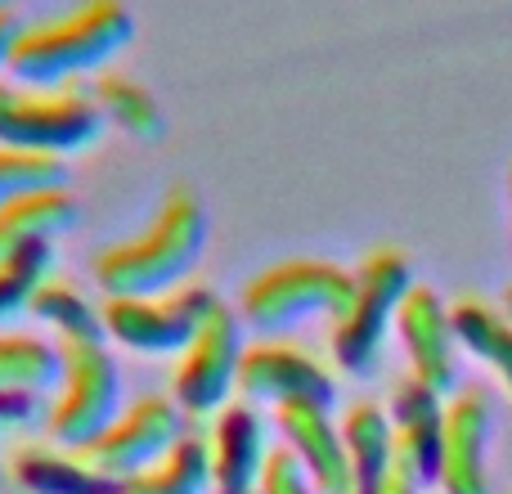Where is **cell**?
Masks as SVG:
<instances>
[{"instance_id": "4", "label": "cell", "mask_w": 512, "mask_h": 494, "mask_svg": "<svg viewBox=\"0 0 512 494\" xmlns=\"http://www.w3.org/2000/svg\"><path fill=\"white\" fill-rule=\"evenodd\" d=\"M99 135H104V113L90 86L41 90L0 77V144L68 162Z\"/></svg>"}, {"instance_id": "20", "label": "cell", "mask_w": 512, "mask_h": 494, "mask_svg": "<svg viewBox=\"0 0 512 494\" xmlns=\"http://www.w3.org/2000/svg\"><path fill=\"white\" fill-rule=\"evenodd\" d=\"M122 494H212V450H207V436L185 432L153 468L122 481Z\"/></svg>"}, {"instance_id": "30", "label": "cell", "mask_w": 512, "mask_h": 494, "mask_svg": "<svg viewBox=\"0 0 512 494\" xmlns=\"http://www.w3.org/2000/svg\"><path fill=\"white\" fill-rule=\"evenodd\" d=\"M499 306H504V315H508V319H512V288H508V292H504V301H499Z\"/></svg>"}, {"instance_id": "18", "label": "cell", "mask_w": 512, "mask_h": 494, "mask_svg": "<svg viewBox=\"0 0 512 494\" xmlns=\"http://www.w3.org/2000/svg\"><path fill=\"white\" fill-rule=\"evenodd\" d=\"M342 441L346 459H351L355 494H373L396 468V432H391V414L373 400H355L342 418Z\"/></svg>"}, {"instance_id": "9", "label": "cell", "mask_w": 512, "mask_h": 494, "mask_svg": "<svg viewBox=\"0 0 512 494\" xmlns=\"http://www.w3.org/2000/svg\"><path fill=\"white\" fill-rule=\"evenodd\" d=\"M185 432H189V418L176 400L171 396H140V400H131V405L117 414V423L108 427L99 441H90L81 454H86L104 477H113L117 486H122V481L140 477L144 468H153Z\"/></svg>"}, {"instance_id": "3", "label": "cell", "mask_w": 512, "mask_h": 494, "mask_svg": "<svg viewBox=\"0 0 512 494\" xmlns=\"http://www.w3.org/2000/svg\"><path fill=\"white\" fill-rule=\"evenodd\" d=\"M414 288V265L396 247H373L351 270V297L328 319V351L337 369L369 373L387 342V328H396V310L405 292Z\"/></svg>"}, {"instance_id": "8", "label": "cell", "mask_w": 512, "mask_h": 494, "mask_svg": "<svg viewBox=\"0 0 512 494\" xmlns=\"http://www.w3.org/2000/svg\"><path fill=\"white\" fill-rule=\"evenodd\" d=\"M243 319L239 310L221 306L207 315L198 337L176 355V373H171V400L185 409V418H216L230 396L239 391V364H243Z\"/></svg>"}, {"instance_id": "26", "label": "cell", "mask_w": 512, "mask_h": 494, "mask_svg": "<svg viewBox=\"0 0 512 494\" xmlns=\"http://www.w3.org/2000/svg\"><path fill=\"white\" fill-rule=\"evenodd\" d=\"M50 414V396L45 391H0V436H18L41 427Z\"/></svg>"}, {"instance_id": "13", "label": "cell", "mask_w": 512, "mask_h": 494, "mask_svg": "<svg viewBox=\"0 0 512 494\" xmlns=\"http://www.w3.org/2000/svg\"><path fill=\"white\" fill-rule=\"evenodd\" d=\"M279 423L283 450L301 463L319 494H355L351 477V459H346V441H342V423L333 418V405L319 400H292V405L274 409Z\"/></svg>"}, {"instance_id": "24", "label": "cell", "mask_w": 512, "mask_h": 494, "mask_svg": "<svg viewBox=\"0 0 512 494\" xmlns=\"http://www.w3.org/2000/svg\"><path fill=\"white\" fill-rule=\"evenodd\" d=\"M54 270V243H36L23 252L0 256V319H14L32 306L36 288Z\"/></svg>"}, {"instance_id": "5", "label": "cell", "mask_w": 512, "mask_h": 494, "mask_svg": "<svg viewBox=\"0 0 512 494\" xmlns=\"http://www.w3.org/2000/svg\"><path fill=\"white\" fill-rule=\"evenodd\" d=\"M63 373L50 391L45 436L59 450H86L122 414V369L104 342H59Z\"/></svg>"}, {"instance_id": "16", "label": "cell", "mask_w": 512, "mask_h": 494, "mask_svg": "<svg viewBox=\"0 0 512 494\" xmlns=\"http://www.w3.org/2000/svg\"><path fill=\"white\" fill-rule=\"evenodd\" d=\"M9 477L23 494H122V486L104 477L81 450L59 445H18Z\"/></svg>"}, {"instance_id": "29", "label": "cell", "mask_w": 512, "mask_h": 494, "mask_svg": "<svg viewBox=\"0 0 512 494\" xmlns=\"http://www.w3.org/2000/svg\"><path fill=\"white\" fill-rule=\"evenodd\" d=\"M418 490H423V481H418L409 468H400V463H396V468L387 472V481H382L373 494H418Z\"/></svg>"}, {"instance_id": "21", "label": "cell", "mask_w": 512, "mask_h": 494, "mask_svg": "<svg viewBox=\"0 0 512 494\" xmlns=\"http://www.w3.org/2000/svg\"><path fill=\"white\" fill-rule=\"evenodd\" d=\"M450 315L463 351H472L481 364H490L495 378L512 391V319L504 315V306H490L481 297H459L450 306Z\"/></svg>"}, {"instance_id": "6", "label": "cell", "mask_w": 512, "mask_h": 494, "mask_svg": "<svg viewBox=\"0 0 512 494\" xmlns=\"http://www.w3.org/2000/svg\"><path fill=\"white\" fill-rule=\"evenodd\" d=\"M351 297V270L319 256H292L270 270H261L243 288L239 319L256 333H283L306 319H333Z\"/></svg>"}, {"instance_id": "14", "label": "cell", "mask_w": 512, "mask_h": 494, "mask_svg": "<svg viewBox=\"0 0 512 494\" xmlns=\"http://www.w3.org/2000/svg\"><path fill=\"white\" fill-rule=\"evenodd\" d=\"M207 450H212V494H256L265 463H270V436H265V418L256 414V405L248 400L225 405L212 418Z\"/></svg>"}, {"instance_id": "10", "label": "cell", "mask_w": 512, "mask_h": 494, "mask_svg": "<svg viewBox=\"0 0 512 494\" xmlns=\"http://www.w3.org/2000/svg\"><path fill=\"white\" fill-rule=\"evenodd\" d=\"M239 391L248 405H292V400H319L333 405L337 382L324 364L297 342H279V337H261L243 351L239 364Z\"/></svg>"}, {"instance_id": "23", "label": "cell", "mask_w": 512, "mask_h": 494, "mask_svg": "<svg viewBox=\"0 0 512 494\" xmlns=\"http://www.w3.org/2000/svg\"><path fill=\"white\" fill-rule=\"evenodd\" d=\"M63 355L59 342L36 333H0V391H45L59 387Z\"/></svg>"}, {"instance_id": "19", "label": "cell", "mask_w": 512, "mask_h": 494, "mask_svg": "<svg viewBox=\"0 0 512 494\" xmlns=\"http://www.w3.org/2000/svg\"><path fill=\"white\" fill-rule=\"evenodd\" d=\"M90 95H95L104 122L117 126L122 135H131V140L158 144L162 135H167V113H162L158 95H153L144 81L108 68V72H99V77L90 81Z\"/></svg>"}, {"instance_id": "17", "label": "cell", "mask_w": 512, "mask_h": 494, "mask_svg": "<svg viewBox=\"0 0 512 494\" xmlns=\"http://www.w3.org/2000/svg\"><path fill=\"white\" fill-rule=\"evenodd\" d=\"M77 216H81V207L68 185L32 189V194L14 198V203L0 207V256L63 239L77 225Z\"/></svg>"}, {"instance_id": "12", "label": "cell", "mask_w": 512, "mask_h": 494, "mask_svg": "<svg viewBox=\"0 0 512 494\" xmlns=\"http://www.w3.org/2000/svg\"><path fill=\"white\" fill-rule=\"evenodd\" d=\"M396 337L405 346L409 373L423 378L427 387L450 391L459 382V333H454V315L441 301V292L414 283L396 310Z\"/></svg>"}, {"instance_id": "1", "label": "cell", "mask_w": 512, "mask_h": 494, "mask_svg": "<svg viewBox=\"0 0 512 494\" xmlns=\"http://www.w3.org/2000/svg\"><path fill=\"white\" fill-rule=\"evenodd\" d=\"M135 14L126 0H81L68 14L27 23L9 59V81L18 86H77L81 77H99L131 45Z\"/></svg>"}, {"instance_id": "27", "label": "cell", "mask_w": 512, "mask_h": 494, "mask_svg": "<svg viewBox=\"0 0 512 494\" xmlns=\"http://www.w3.org/2000/svg\"><path fill=\"white\" fill-rule=\"evenodd\" d=\"M256 494H319V490H315V481L301 472V463L279 445V450H270V463H265Z\"/></svg>"}, {"instance_id": "11", "label": "cell", "mask_w": 512, "mask_h": 494, "mask_svg": "<svg viewBox=\"0 0 512 494\" xmlns=\"http://www.w3.org/2000/svg\"><path fill=\"white\" fill-rule=\"evenodd\" d=\"M490 427H495V405L481 387H463L445 400L441 454H436V486L445 494H490Z\"/></svg>"}, {"instance_id": "15", "label": "cell", "mask_w": 512, "mask_h": 494, "mask_svg": "<svg viewBox=\"0 0 512 494\" xmlns=\"http://www.w3.org/2000/svg\"><path fill=\"white\" fill-rule=\"evenodd\" d=\"M391 432H396V463L418 481H436V454H441L445 427V391L427 387L423 378L405 373L391 391Z\"/></svg>"}, {"instance_id": "32", "label": "cell", "mask_w": 512, "mask_h": 494, "mask_svg": "<svg viewBox=\"0 0 512 494\" xmlns=\"http://www.w3.org/2000/svg\"><path fill=\"white\" fill-rule=\"evenodd\" d=\"M0 5H5V0H0Z\"/></svg>"}, {"instance_id": "7", "label": "cell", "mask_w": 512, "mask_h": 494, "mask_svg": "<svg viewBox=\"0 0 512 494\" xmlns=\"http://www.w3.org/2000/svg\"><path fill=\"white\" fill-rule=\"evenodd\" d=\"M221 306L212 288L180 283L171 292L149 297H104V337L135 355H185V346L198 337L207 315Z\"/></svg>"}, {"instance_id": "25", "label": "cell", "mask_w": 512, "mask_h": 494, "mask_svg": "<svg viewBox=\"0 0 512 494\" xmlns=\"http://www.w3.org/2000/svg\"><path fill=\"white\" fill-rule=\"evenodd\" d=\"M54 185H68V162L63 158H41V153L0 144V207L32 194V189H54Z\"/></svg>"}, {"instance_id": "28", "label": "cell", "mask_w": 512, "mask_h": 494, "mask_svg": "<svg viewBox=\"0 0 512 494\" xmlns=\"http://www.w3.org/2000/svg\"><path fill=\"white\" fill-rule=\"evenodd\" d=\"M23 14H18L14 5H0V77H9V59H14V45H18V36H23Z\"/></svg>"}, {"instance_id": "22", "label": "cell", "mask_w": 512, "mask_h": 494, "mask_svg": "<svg viewBox=\"0 0 512 494\" xmlns=\"http://www.w3.org/2000/svg\"><path fill=\"white\" fill-rule=\"evenodd\" d=\"M27 315L50 328L54 342H104V310L81 288H72L68 279H54V274L36 288Z\"/></svg>"}, {"instance_id": "31", "label": "cell", "mask_w": 512, "mask_h": 494, "mask_svg": "<svg viewBox=\"0 0 512 494\" xmlns=\"http://www.w3.org/2000/svg\"><path fill=\"white\" fill-rule=\"evenodd\" d=\"M508 203H512V167H508Z\"/></svg>"}, {"instance_id": "2", "label": "cell", "mask_w": 512, "mask_h": 494, "mask_svg": "<svg viewBox=\"0 0 512 494\" xmlns=\"http://www.w3.org/2000/svg\"><path fill=\"white\" fill-rule=\"evenodd\" d=\"M207 247V207L189 185L167 189L158 216L135 239L113 243L95 252L90 274L104 288V297H149L189 283V270L198 265Z\"/></svg>"}]
</instances>
